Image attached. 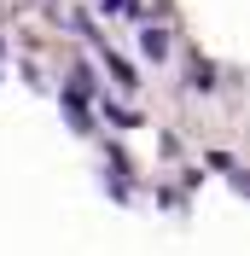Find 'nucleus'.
I'll return each mask as SVG.
<instances>
[{
    "mask_svg": "<svg viewBox=\"0 0 250 256\" xmlns=\"http://www.w3.org/2000/svg\"><path fill=\"white\" fill-rule=\"evenodd\" d=\"M140 47L152 52V58H163V52H169V35H163V30H146V35H140Z\"/></svg>",
    "mask_w": 250,
    "mask_h": 256,
    "instance_id": "f257e3e1",
    "label": "nucleus"
},
{
    "mask_svg": "<svg viewBox=\"0 0 250 256\" xmlns=\"http://www.w3.org/2000/svg\"><path fill=\"white\" fill-rule=\"evenodd\" d=\"M210 76H216V70H210V64H204V58L192 64V88H216V82H210Z\"/></svg>",
    "mask_w": 250,
    "mask_h": 256,
    "instance_id": "f03ea898",
    "label": "nucleus"
}]
</instances>
